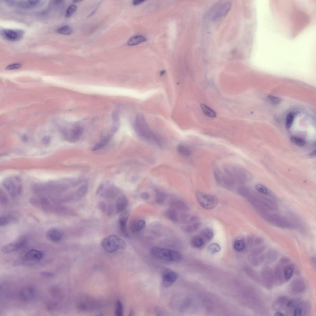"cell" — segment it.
Wrapping results in <instances>:
<instances>
[{"mask_svg": "<svg viewBox=\"0 0 316 316\" xmlns=\"http://www.w3.org/2000/svg\"><path fill=\"white\" fill-rule=\"evenodd\" d=\"M133 125L136 134L141 138L153 142L160 147H162L161 140L151 129L143 115L139 114L136 116Z\"/></svg>", "mask_w": 316, "mask_h": 316, "instance_id": "1", "label": "cell"}, {"mask_svg": "<svg viewBox=\"0 0 316 316\" xmlns=\"http://www.w3.org/2000/svg\"><path fill=\"white\" fill-rule=\"evenodd\" d=\"M223 172L240 184L244 183L250 178L248 172L237 165L227 164L222 167Z\"/></svg>", "mask_w": 316, "mask_h": 316, "instance_id": "2", "label": "cell"}, {"mask_svg": "<svg viewBox=\"0 0 316 316\" xmlns=\"http://www.w3.org/2000/svg\"><path fill=\"white\" fill-rule=\"evenodd\" d=\"M153 257L168 261L178 262L181 259V256L178 252L169 249L153 247L150 250Z\"/></svg>", "mask_w": 316, "mask_h": 316, "instance_id": "3", "label": "cell"}, {"mask_svg": "<svg viewBox=\"0 0 316 316\" xmlns=\"http://www.w3.org/2000/svg\"><path fill=\"white\" fill-rule=\"evenodd\" d=\"M101 246L105 251L109 253L119 249L123 250L127 247L124 240L115 235H111L104 238L102 241Z\"/></svg>", "mask_w": 316, "mask_h": 316, "instance_id": "4", "label": "cell"}, {"mask_svg": "<svg viewBox=\"0 0 316 316\" xmlns=\"http://www.w3.org/2000/svg\"><path fill=\"white\" fill-rule=\"evenodd\" d=\"M196 198L198 204L206 210L213 209L218 203V198L212 194L198 192L196 194Z\"/></svg>", "mask_w": 316, "mask_h": 316, "instance_id": "5", "label": "cell"}, {"mask_svg": "<svg viewBox=\"0 0 316 316\" xmlns=\"http://www.w3.org/2000/svg\"><path fill=\"white\" fill-rule=\"evenodd\" d=\"M44 256V253L42 251L35 249H31L27 252L23 258L15 260L13 265L16 266L27 264L30 262H39L42 260Z\"/></svg>", "mask_w": 316, "mask_h": 316, "instance_id": "6", "label": "cell"}, {"mask_svg": "<svg viewBox=\"0 0 316 316\" xmlns=\"http://www.w3.org/2000/svg\"><path fill=\"white\" fill-rule=\"evenodd\" d=\"M261 215L268 222L279 227L286 229L290 228L292 226L288 219L278 214L269 213L268 212Z\"/></svg>", "mask_w": 316, "mask_h": 316, "instance_id": "7", "label": "cell"}, {"mask_svg": "<svg viewBox=\"0 0 316 316\" xmlns=\"http://www.w3.org/2000/svg\"><path fill=\"white\" fill-rule=\"evenodd\" d=\"M214 179L219 185L228 189H232L240 184L238 183L224 172L218 169L214 171Z\"/></svg>", "mask_w": 316, "mask_h": 316, "instance_id": "8", "label": "cell"}, {"mask_svg": "<svg viewBox=\"0 0 316 316\" xmlns=\"http://www.w3.org/2000/svg\"><path fill=\"white\" fill-rule=\"evenodd\" d=\"M161 277L163 285L165 287H168L171 286L177 281L179 275L172 270L165 269L162 272Z\"/></svg>", "mask_w": 316, "mask_h": 316, "instance_id": "9", "label": "cell"}, {"mask_svg": "<svg viewBox=\"0 0 316 316\" xmlns=\"http://www.w3.org/2000/svg\"><path fill=\"white\" fill-rule=\"evenodd\" d=\"M1 35L5 39L10 41H16L23 36L24 31L21 30L4 29L1 32Z\"/></svg>", "mask_w": 316, "mask_h": 316, "instance_id": "10", "label": "cell"}, {"mask_svg": "<svg viewBox=\"0 0 316 316\" xmlns=\"http://www.w3.org/2000/svg\"><path fill=\"white\" fill-rule=\"evenodd\" d=\"M20 181L17 177H10L6 179L3 183L5 188L10 193H13L20 190Z\"/></svg>", "mask_w": 316, "mask_h": 316, "instance_id": "11", "label": "cell"}, {"mask_svg": "<svg viewBox=\"0 0 316 316\" xmlns=\"http://www.w3.org/2000/svg\"><path fill=\"white\" fill-rule=\"evenodd\" d=\"M36 293V290L34 288L31 287H26L20 290L18 293V297L20 301L27 302L33 299Z\"/></svg>", "mask_w": 316, "mask_h": 316, "instance_id": "12", "label": "cell"}, {"mask_svg": "<svg viewBox=\"0 0 316 316\" xmlns=\"http://www.w3.org/2000/svg\"><path fill=\"white\" fill-rule=\"evenodd\" d=\"M26 240L22 238L7 244L3 246L2 248V252L5 253L11 252L20 248L26 244Z\"/></svg>", "mask_w": 316, "mask_h": 316, "instance_id": "13", "label": "cell"}, {"mask_svg": "<svg viewBox=\"0 0 316 316\" xmlns=\"http://www.w3.org/2000/svg\"><path fill=\"white\" fill-rule=\"evenodd\" d=\"M130 214L128 210H125L120 215L118 218V225L121 234L125 237L129 235L127 230V222Z\"/></svg>", "mask_w": 316, "mask_h": 316, "instance_id": "14", "label": "cell"}, {"mask_svg": "<svg viewBox=\"0 0 316 316\" xmlns=\"http://www.w3.org/2000/svg\"><path fill=\"white\" fill-rule=\"evenodd\" d=\"M289 292L291 294H298L303 292L305 289V285L303 281L300 279L293 280L289 287Z\"/></svg>", "mask_w": 316, "mask_h": 316, "instance_id": "15", "label": "cell"}, {"mask_svg": "<svg viewBox=\"0 0 316 316\" xmlns=\"http://www.w3.org/2000/svg\"><path fill=\"white\" fill-rule=\"evenodd\" d=\"M46 235L49 240L55 242H57L61 240L63 235L61 232L56 228H52L46 232Z\"/></svg>", "mask_w": 316, "mask_h": 316, "instance_id": "16", "label": "cell"}, {"mask_svg": "<svg viewBox=\"0 0 316 316\" xmlns=\"http://www.w3.org/2000/svg\"><path fill=\"white\" fill-rule=\"evenodd\" d=\"M128 205V200L124 195L119 196L116 202L115 209L117 213L123 212L125 210Z\"/></svg>", "mask_w": 316, "mask_h": 316, "instance_id": "17", "label": "cell"}, {"mask_svg": "<svg viewBox=\"0 0 316 316\" xmlns=\"http://www.w3.org/2000/svg\"><path fill=\"white\" fill-rule=\"evenodd\" d=\"M146 222L143 219H139L135 221L131 224L130 228L131 231L134 233H137L143 230L145 227Z\"/></svg>", "mask_w": 316, "mask_h": 316, "instance_id": "18", "label": "cell"}, {"mask_svg": "<svg viewBox=\"0 0 316 316\" xmlns=\"http://www.w3.org/2000/svg\"><path fill=\"white\" fill-rule=\"evenodd\" d=\"M84 131L83 128L80 126L74 127L71 131L69 139L72 141H77L81 136Z\"/></svg>", "mask_w": 316, "mask_h": 316, "instance_id": "19", "label": "cell"}, {"mask_svg": "<svg viewBox=\"0 0 316 316\" xmlns=\"http://www.w3.org/2000/svg\"><path fill=\"white\" fill-rule=\"evenodd\" d=\"M231 5V3L229 2L225 3L221 5L216 10L213 17L216 18L225 15L230 9Z\"/></svg>", "mask_w": 316, "mask_h": 316, "instance_id": "20", "label": "cell"}, {"mask_svg": "<svg viewBox=\"0 0 316 316\" xmlns=\"http://www.w3.org/2000/svg\"><path fill=\"white\" fill-rule=\"evenodd\" d=\"M199 235L202 237L205 243L211 240L214 236L212 230L209 227L202 229L199 233Z\"/></svg>", "mask_w": 316, "mask_h": 316, "instance_id": "21", "label": "cell"}, {"mask_svg": "<svg viewBox=\"0 0 316 316\" xmlns=\"http://www.w3.org/2000/svg\"><path fill=\"white\" fill-rule=\"evenodd\" d=\"M171 208L176 210L181 211H186L188 209V206L182 201L178 200H173L170 202Z\"/></svg>", "mask_w": 316, "mask_h": 316, "instance_id": "22", "label": "cell"}, {"mask_svg": "<svg viewBox=\"0 0 316 316\" xmlns=\"http://www.w3.org/2000/svg\"><path fill=\"white\" fill-rule=\"evenodd\" d=\"M262 277L268 283H271L273 281L274 277L272 269L269 267L266 266L262 269Z\"/></svg>", "mask_w": 316, "mask_h": 316, "instance_id": "23", "label": "cell"}, {"mask_svg": "<svg viewBox=\"0 0 316 316\" xmlns=\"http://www.w3.org/2000/svg\"><path fill=\"white\" fill-rule=\"evenodd\" d=\"M200 222H195L193 223L185 226L182 227L183 231L185 233H190L198 230L201 227Z\"/></svg>", "mask_w": 316, "mask_h": 316, "instance_id": "24", "label": "cell"}, {"mask_svg": "<svg viewBox=\"0 0 316 316\" xmlns=\"http://www.w3.org/2000/svg\"><path fill=\"white\" fill-rule=\"evenodd\" d=\"M119 192V190L116 187L110 186L104 190L102 195L105 198H111L116 195Z\"/></svg>", "mask_w": 316, "mask_h": 316, "instance_id": "25", "label": "cell"}, {"mask_svg": "<svg viewBox=\"0 0 316 316\" xmlns=\"http://www.w3.org/2000/svg\"><path fill=\"white\" fill-rule=\"evenodd\" d=\"M205 242L199 235H195L192 237L190 241L191 246L194 248H199L202 247Z\"/></svg>", "mask_w": 316, "mask_h": 316, "instance_id": "26", "label": "cell"}, {"mask_svg": "<svg viewBox=\"0 0 316 316\" xmlns=\"http://www.w3.org/2000/svg\"><path fill=\"white\" fill-rule=\"evenodd\" d=\"M146 40V38L143 35H135L129 39L127 42V44L129 46L135 45L144 42Z\"/></svg>", "mask_w": 316, "mask_h": 316, "instance_id": "27", "label": "cell"}, {"mask_svg": "<svg viewBox=\"0 0 316 316\" xmlns=\"http://www.w3.org/2000/svg\"><path fill=\"white\" fill-rule=\"evenodd\" d=\"M111 137L108 135L104 137L99 142L95 145L92 149V151L98 150L103 148L108 143Z\"/></svg>", "mask_w": 316, "mask_h": 316, "instance_id": "28", "label": "cell"}, {"mask_svg": "<svg viewBox=\"0 0 316 316\" xmlns=\"http://www.w3.org/2000/svg\"><path fill=\"white\" fill-rule=\"evenodd\" d=\"M167 198V194L163 191L158 189L156 190V201L158 204H164Z\"/></svg>", "mask_w": 316, "mask_h": 316, "instance_id": "29", "label": "cell"}, {"mask_svg": "<svg viewBox=\"0 0 316 316\" xmlns=\"http://www.w3.org/2000/svg\"><path fill=\"white\" fill-rule=\"evenodd\" d=\"M287 301V297L284 296L280 297L274 302L272 305L273 309L275 310L281 308Z\"/></svg>", "mask_w": 316, "mask_h": 316, "instance_id": "30", "label": "cell"}, {"mask_svg": "<svg viewBox=\"0 0 316 316\" xmlns=\"http://www.w3.org/2000/svg\"><path fill=\"white\" fill-rule=\"evenodd\" d=\"M166 217L170 220L173 222L177 221L178 219V213L176 210L171 208L168 209L166 212Z\"/></svg>", "mask_w": 316, "mask_h": 316, "instance_id": "31", "label": "cell"}, {"mask_svg": "<svg viewBox=\"0 0 316 316\" xmlns=\"http://www.w3.org/2000/svg\"><path fill=\"white\" fill-rule=\"evenodd\" d=\"M293 267L291 265H287L284 267V276L285 280H289L292 277L294 271Z\"/></svg>", "mask_w": 316, "mask_h": 316, "instance_id": "32", "label": "cell"}, {"mask_svg": "<svg viewBox=\"0 0 316 316\" xmlns=\"http://www.w3.org/2000/svg\"><path fill=\"white\" fill-rule=\"evenodd\" d=\"M201 107L203 113L208 116L214 118L216 116L215 112L206 105L201 104Z\"/></svg>", "mask_w": 316, "mask_h": 316, "instance_id": "33", "label": "cell"}, {"mask_svg": "<svg viewBox=\"0 0 316 316\" xmlns=\"http://www.w3.org/2000/svg\"><path fill=\"white\" fill-rule=\"evenodd\" d=\"M177 150L179 153L185 156H189L191 154L190 150L187 147L182 144H179L177 146Z\"/></svg>", "mask_w": 316, "mask_h": 316, "instance_id": "34", "label": "cell"}, {"mask_svg": "<svg viewBox=\"0 0 316 316\" xmlns=\"http://www.w3.org/2000/svg\"><path fill=\"white\" fill-rule=\"evenodd\" d=\"M123 314V307L122 302L119 300L116 301L114 315L116 316H122Z\"/></svg>", "mask_w": 316, "mask_h": 316, "instance_id": "35", "label": "cell"}, {"mask_svg": "<svg viewBox=\"0 0 316 316\" xmlns=\"http://www.w3.org/2000/svg\"><path fill=\"white\" fill-rule=\"evenodd\" d=\"M245 247V243L244 241L241 239H238L236 240L233 244L234 249L236 251H240L243 250Z\"/></svg>", "mask_w": 316, "mask_h": 316, "instance_id": "36", "label": "cell"}, {"mask_svg": "<svg viewBox=\"0 0 316 316\" xmlns=\"http://www.w3.org/2000/svg\"><path fill=\"white\" fill-rule=\"evenodd\" d=\"M89 188L88 185L85 183L81 185L78 189L77 193L79 197L84 196L87 193Z\"/></svg>", "mask_w": 316, "mask_h": 316, "instance_id": "37", "label": "cell"}, {"mask_svg": "<svg viewBox=\"0 0 316 316\" xmlns=\"http://www.w3.org/2000/svg\"><path fill=\"white\" fill-rule=\"evenodd\" d=\"M295 116V114L293 112H290L288 113L285 118V126L287 128H289L293 122Z\"/></svg>", "mask_w": 316, "mask_h": 316, "instance_id": "38", "label": "cell"}, {"mask_svg": "<svg viewBox=\"0 0 316 316\" xmlns=\"http://www.w3.org/2000/svg\"><path fill=\"white\" fill-rule=\"evenodd\" d=\"M290 139L293 143L299 146H302L305 144V141L298 137L292 136L290 138Z\"/></svg>", "mask_w": 316, "mask_h": 316, "instance_id": "39", "label": "cell"}, {"mask_svg": "<svg viewBox=\"0 0 316 316\" xmlns=\"http://www.w3.org/2000/svg\"><path fill=\"white\" fill-rule=\"evenodd\" d=\"M208 250L211 253H214L219 252L221 249L220 246L217 243H213L208 247Z\"/></svg>", "mask_w": 316, "mask_h": 316, "instance_id": "40", "label": "cell"}, {"mask_svg": "<svg viewBox=\"0 0 316 316\" xmlns=\"http://www.w3.org/2000/svg\"><path fill=\"white\" fill-rule=\"evenodd\" d=\"M58 33L64 35H69L72 32L71 28L68 26H63L57 30Z\"/></svg>", "mask_w": 316, "mask_h": 316, "instance_id": "41", "label": "cell"}, {"mask_svg": "<svg viewBox=\"0 0 316 316\" xmlns=\"http://www.w3.org/2000/svg\"><path fill=\"white\" fill-rule=\"evenodd\" d=\"M255 187L256 190L261 194L267 195L268 193V191L267 188L261 184H257L256 185Z\"/></svg>", "mask_w": 316, "mask_h": 316, "instance_id": "42", "label": "cell"}, {"mask_svg": "<svg viewBox=\"0 0 316 316\" xmlns=\"http://www.w3.org/2000/svg\"><path fill=\"white\" fill-rule=\"evenodd\" d=\"M77 9V6L75 5H72L69 6L66 11L65 17H70L75 12Z\"/></svg>", "mask_w": 316, "mask_h": 316, "instance_id": "43", "label": "cell"}, {"mask_svg": "<svg viewBox=\"0 0 316 316\" xmlns=\"http://www.w3.org/2000/svg\"><path fill=\"white\" fill-rule=\"evenodd\" d=\"M21 65L19 63H14L8 65L6 67V69L7 70H12L18 69L20 68Z\"/></svg>", "mask_w": 316, "mask_h": 316, "instance_id": "44", "label": "cell"}, {"mask_svg": "<svg viewBox=\"0 0 316 316\" xmlns=\"http://www.w3.org/2000/svg\"><path fill=\"white\" fill-rule=\"evenodd\" d=\"M268 98L272 103L275 104L279 103L281 101L279 98L272 95H269Z\"/></svg>", "mask_w": 316, "mask_h": 316, "instance_id": "45", "label": "cell"}, {"mask_svg": "<svg viewBox=\"0 0 316 316\" xmlns=\"http://www.w3.org/2000/svg\"><path fill=\"white\" fill-rule=\"evenodd\" d=\"M302 312V308L300 306H297L293 310V315L294 316H301Z\"/></svg>", "mask_w": 316, "mask_h": 316, "instance_id": "46", "label": "cell"}, {"mask_svg": "<svg viewBox=\"0 0 316 316\" xmlns=\"http://www.w3.org/2000/svg\"><path fill=\"white\" fill-rule=\"evenodd\" d=\"M106 204L104 202H100L98 204V207L99 209L103 212L106 211L107 210Z\"/></svg>", "mask_w": 316, "mask_h": 316, "instance_id": "47", "label": "cell"}, {"mask_svg": "<svg viewBox=\"0 0 316 316\" xmlns=\"http://www.w3.org/2000/svg\"><path fill=\"white\" fill-rule=\"evenodd\" d=\"M40 275L43 277H52L54 276L53 274L48 272H40Z\"/></svg>", "mask_w": 316, "mask_h": 316, "instance_id": "48", "label": "cell"}, {"mask_svg": "<svg viewBox=\"0 0 316 316\" xmlns=\"http://www.w3.org/2000/svg\"><path fill=\"white\" fill-rule=\"evenodd\" d=\"M140 197L141 198L145 200H148L150 198L149 194L146 192H143L140 194Z\"/></svg>", "mask_w": 316, "mask_h": 316, "instance_id": "49", "label": "cell"}, {"mask_svg": "<svg viewBox=\"0 0 316 316\" xmlns=\"http://www.w3.org/2000/svg\"><path fill=\"white\" fill-rule=\"evenodd\" d=\"M294 300H291L287 303L286 306L288 308H293L296 305V303Z\"/></svg>", "mask_w": 316, "mask_h": 316, "instance_id": "50", "label": "cell"}, {"mask_svg": "<svg viewBox=\"0 0 316 316\" xmlns=\"http://www.w3.org/2000/svg\"><path fill=\"white\" fill-rule=\"evenodd\" d=\"M39 0H29L27 2V4L29 6H34L37 5L40 2Z\"/></svg>", "mask_w": 316, "mask_h": 316, "instance_id": "51", "label": "cell"}, {"mask_svg": "<svg viewBox=\"0 0 316 316\" xmlns=\"http://www.w3.org/2000/svg\"><path fill=\"white\" fill-rule=\"evenodd\" d=\"M8 222V218L5 217H2L0 218V225H4Z\"/></svg>", "mask_w": 316, "mask_h": 316, "instance_id": "52", "label": "cell"}, {"mask_svg": "<svg viewBox=\"0 0 316 316\" xmlns=\"http://www.w3.org/2000/svg\"><path fill=\"white\" fill-rule=\"evenodd\" d=\"M263 239L260 237H258L255 239V243L257 245H259L263 242Z\"/></svg>", "mask_w": 316, "mask_h": 316, "instance_id": "53", "label": "cell"}, {"mask_svg": "<svg viewBox=\"0 0 316 316\" xmlns=\"http://www.w3.org/2000/svg\"><path fill=\"white\" fill-rule=\"evenodd\" d=\"M144 1V0H134L133 1L132 4L135 5L139 4Z\"/></svg>", "mask_w": 316, "mask_h": 316, "instance_id": "54", "label": "cell"}, {"mask_svg": "<svg viewBox=\"0 0 316 316\" xmlns=\"http://www.w3.org/2000/svg\"><path fill=\"white\" fill-rule=\"evenodd\" d=\"M275 316H283L284 315L283 313L280 312H276L274 315Z\"/></svg>", "mask_w": 316, "mask_h": 316, "instance_id": "55", "label": "cell"}, {"mask_svg": "<svg viewBox=\"0 0 316 316\" xmlns=\"http://www.w3.org/2000/svg\"><path fill=\"white\" fill-rule=\"evenodd\" d=\"M310 156H315V150H314L310 153Z\"/></svg>", "mask_w": 316, "mask_h": 316, "instance_id": "56", "label": "cell"}, {"mask_svg": "<svg viewBox=\"0 0 316 316\" xmlns=\"http://www.w3.org/2000/svg\"><path fill=\"white\" fill-rule=\"evenodd\" d=\"M95 11H93L88 16V17H90L92 16L95 13Z\"/></svg>", "mask_w": 316, "mask_h": 316, "instance_id": "57", "label": "cell"}, {"mask_svg": "<svg viewBox=\"0 0 316 316\" xmlns=\"http://www.w3.org/2000/svg\"><path fill=\"white\" fill-rule=\"evenodd\" d=\"M81 1H82L81 0H74L73 1V2H74L75 3V2H81Z\"/></svg>", "mask_w": 316, "mask_h": 316, "instance_id": "58", "label": "cell"}]
</instances>
